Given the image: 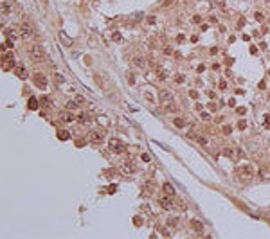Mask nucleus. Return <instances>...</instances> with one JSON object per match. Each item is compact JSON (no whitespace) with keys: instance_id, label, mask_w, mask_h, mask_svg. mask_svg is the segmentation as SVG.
<instances>
[{"instance_id":"nucleus-14","label":"nucleus","mask_w":270,"mask_h":239,"mask_svg":"<svg viewBox=\"0 0 270 239\" xmlns=\"http://www.w3.org/2000/svg\"><path fill=\"white\" fill-rule=\"evenodd\" d=\"M164 192H166L168 196H171V198H173V196H175V187L171 185V183H164Z\"/></svg>"},{"instance_id":"nucleus-48","label":"nucleus","mask_w":270,"mask_h":239,"mask_svg":"<svg viewBox=\"0 0 270 239\" xmlns=\"http://www.w3.org/2000/svg\"><path fill=\"white\" fill-rule=\"evenodd\" d=\"M250 52H252V54H258V47H254V45H252V47H250Z\"/></svg>"},{"instance_id":"nucleus-32","label":"nucleus","mask_w":270,"mask_h":239,"mask_svg":"<svg viewBox=\"0 0 270 239\" xmlns=\"http://www.w3.org/2000/svg\"><path fill=\"white\" fill-rule=\"evenodd\" d=\"M112 40L119 41V40H121V33H114V34H112Z\"/></svg>"},{"instance_id":"nucleus-19","label":"nucleus","mask_w":270,"mask_h":239,"mask_svg":"<svg viewBox=\"0 0 270 239\" xmlns=\"http://www.w3.org/2000/svg\"><path fill=\"white\" fill-rule=\"evenodd\" d=\"M59 117H61V120H65V122H70V120H74V115H72V113H69V112L61 113Z\"/></svg>"},{"instance_id":"nucleus-17","label":"nucleus","mask_w":270,"mask_h":239,"mask_svg":"<svg viewBox=\"0 0 270 239\" xmlns=\"http://www.w3.org/2000/svg\"><path fill=\"white\" fill-rule=\"evenodd\" d=\"M16 76H18L20 79H25V78H27V70H25L23 67H18V68H16Z\"/></svg>"},{"instance_id":"nucleus-31","label":"nucleus","mask_w":270,"mask_h":239,"mask_svg":"<svg viewBox=\"0 0 270 239\" xmlns=\"http://www.w3.org/2000/svg\"><path fill=\"white\" fill-rule=\"evenodd\" d=\"M76 101H74V102H72V101H70V102H67V108H69V110H74V108H76Z\"/></svg>"},{"instance_id":"nucleus-26","label":"nucleus","mask_w":270,"mask_h":239,"mask_svg":"<svg viewBox=\"0 0 270 239\" xmlns=\"http://www.w3.org/2000/svg\"><path fill=\"white\" fill-rule=\"evenodd\" d=\"M140 18H142V13H133V15H132V18H130V20H132V22H135V20L139 22V20H140Z\"/></svg>"},{"instance_id":"nucleus-4","label":"nucleus","mask_w":270,"mask_h":239,"mask_svg":"<svg viewBox=\"0 0 270 239\" xmlns=\"http://www.w3.org/2000/svg\"><path fill=\"white\" fill-rule=\"evenodd\" d=\"M108 147L114 151V153H124V146L119 139H110L108 140Z\"/></svg>"},{"instance_id":"nucleus-22","label":"nucleus","mask_w":270,"mask_h":239,"mask_svg":"<svg viewBox=\"0 0 270 239\" xmlns=\"http://www.w3.org/2000/svg\"><path fill=\"white\" fill-rule=\"evenodd\" d=\"M175 83H178V85L186 83V76H184V74H176V76H175Z\"/></svg>"},{"instance_id":"nucleus-46","label":"nucleus","mask_w":270,"mask_h":239,"mask_svg":"<svg viewBox=\"0 0 270 239\" xmlns=\"http://www.w3.org/2000/svg\"><path fill=\"white\" fill-rule=\"evenodd\" d=\"M245 112H247L245 108H238V113H240V115H245Z\"/></svg>"},{"instance_id":"nucleus-10","label":"nucleus","mask_w":270,"mask_h":239,"mask_svg":"<svg viewBox=\"0 0 270 239\" xmlns=\"http://www.w3.org/2000/svg\"><path fill=\"white\" fill-rule=\"evenodd\" d=\"M121 171H123V173H126V175H132L135 169H133V165H132L130 162H124V164L121 165Z\"/></svg>"},{"instance_id":"nucleus-30","label":"nucleus","mask_w":270,"mask_h":239,"mask_svg":"<svg viewBox=\"0 0 270 239\" xmlns=\"http://www.w3.org/2000/svg\"><path fill=\"white\" fill-rule=\"evenodd\" d=\"M238 128H240V130H245V128H247V122H245V120H240V122H238Z\"/></svg>"},{"instance_id":"nucleus-23","label":"nucleus","mask_w":270,"mask_h":239,"mask_svg":"<svg viewBox=\"0 0 270 239\" xmlns=\"http://www.w3.org/2000/svg\"><path fill=\"white\" fill-rule=\"evenodd\" d=\"M157 74H158V78H160V79H166V76H168V74L164 72V68H162V67H157Z\"/></svg>"},{"instance_id":"nucleus-47","label":"nucleus","mask_w":270,"mask_h":239,"mask_svg":"<svg viewBox=\"0 0 270 239\" xmlns=\"http://www.w3.org/2000/svg\"><path fill=\"white\" fill-rule=\"evenodd\" d=\"M184 38H186V36H184V34H178V36H176V40L180 41V43H182V41H184Z\"/></svg>"},{"instance_id":"nucleus-42","label":"nucleus","mask_w":270,"mask_h":239,"mask_svg":"<svg viewBox=\"0 0 270 239\" xmlns=\"http://www.w3.org/2000/svg\"><path fill=\"white\" fill-rule=\"evenodd\" d=\"M231 131H232V128H231V126H225V128H223V133H227V135H229Z\"/></svg>"},{"instance_id":"nucleus-20","label":"nucleus","mask_w":270,"mask_h":239,"mask_svg":"<svg viewBox=\"0 0 270 239\" xmlns=\"http://www.w3.org/2000/svg\"><path fill=\"white\" fill-rule=\"evenodd\" d=\"M173 124L176 126V128H184V126H186V119H182V117H176V119L173 120Z\"/></svg>"},{"instance_id":"nucleus-13","label":"nucleus","mask_w":270,"mask_h":239,"mask_svg":"<svg viewBox=\"0 0 270 239\" xmlns=\"http://www.w3.org/2000/svg\"><path fill=\"white\" fill-rule=\"evenodd\" d=\"M133 65L140 67V68H146V60H144V58H140V56H135V58H133Z\"/></svg>"},{"instance_id":"nucleus-43","label":"nucleus","mask_w":270,"mask_h":239,"mask_svg":"<svg viewBox=\"0 0 270 239\" xmlns=\"http://www.w3.org/2000/svg\"><path fill=\"white\" fill-rule=\"evenodd\" d=\"M169 225H171V227H176V218H171V219H169Z\"/></svg>"},{"instance_id":"nucleus-11","label":"nucleus","mask_w":270,"mask_h":239,"mask_svg":"<svg viewBox=\"0 0 270 239\" xmlns=\"http://www.w3.org/2000/svg\"><path fill=\"white\" fill-rule=\"evenodd\" d=\"M191 228H193L194 232H202V230H204V225H202L198 219H191Z\"/></svg>"},{"instance_id":"nucleus-35","label":"nucleus","mask_w":270,"mask_h":239,"mask_svg":"<svg viewBox=\"0 0 270 239\" xmlns=\"http://www.w3.org/2000/svg\"><path fill=\"white\" fill-rule=\"evenodd\" d=\"M189 95H191V99H198V92H196V90H191Z\"/></svg>"},{"instance_id":"nucleus-41","label":"nucleus","mask_w":270,"mask_h":239,"mask_svg":"<svg viewBox=\"0 0 270 239\" xmlns=\"http://www.w3.org/2000/svg\"><path fill=\"white\" fill-rule=\"evenodd\" d=\"M173 4V0H164V4H162V7H168V5H171Z\"/></svg>"},{"instance_id":"nucleus-2","label":"nucleus","mask_w":270,"mask_h":239,"mask_svg":"<svg viewBox=\"0 0 270 239\" xmlns=\"http://www.w3.org/2000/svg\"><path fill=\"white\" fill-rule=\"evenodd\" d=\"M29 56H31L33 61H43L45 60V52H43V49H41L40 45H33V47L29 49Z\"/></svg>"},{"instance_id":"nucleus-16","label":"nucleus","mask_w":270,"mask_h":239,"mask_svg":"<svg viewBox=\"0 0 270 239\" xmlns=\"http://www.w3.org/2000/svg\"><path fill=\"white\" fill-rule=\"evenodd\" d=\"M40 104H41L43 108H51V106H52V102H51V99H49L47 95H43V97H41V101H40Z\"/></svg>"},{"instance_id":"nucleus-18","label":"nucleus","mask_w":270,"mask_h":239,"mask_svg":"<svg viewBox=\"0 0 270 239\" xmlns=\"http://www.w3.org/2000/svg\"><path fill=\"white\" fill-rule=\"evenodd\" d=\"M13 67H15V60L4 61V67H2V70H5V72H7V70H11Z\"/></svg>"},{"instance_id":"nucleus-12","label":"nucleus","mask_w":270,"mask_h":239,"mask_svg":"<svg viewBox=\"0 0 270 239\" xmlns=\"http://www.w3.org/2000/svg\"><path fill=\"white\" fill-rule=\"evenodd\" d=\"M38 106H40V102L36 97H31V99L27 101V108L29 110H38Z\"/></svg>"},{"instance_id":"nucleus-8","label":"nucleus","mask_w":270,"mask_h":239,"mask_svg":"<svg viewBox=\"0 0 270 239\" xmlns=\"http://www.w3.org/2000/svg\"><path fill=\"white\" fill-rule=\"evenodd\" d=\"M88 139L92 144H101L103 142V137H101V133L99 131H92V133H88Z\"/></svg>"},{"instance_id":"nucleus-51","label":"nucleus","mask_w":270,"mask_h":239,"mask_svg":"<svg viewBox=\"0 0 270 239\" xmlns=\"http://www.w3.org/2000/svg\"><path fill=\"white\" fill-rule=\"evenodd\" d=\"M211 54H212V56H214V54H218V49H216V47H212V49H211Z\"/></svg>"},{"instance_id":"nucleus-50","label":"nucleus","mask_w":270,"mask_h":239,"mask_svg":"<svg viewBox=\"0 0 270 239\" xmlns=\"http://www.w3.org/2000/svg\"><path fill=\"white\" fill-rule=\"evenodd\" d=\"M191 41H193V43H196V41H198V36H196V34H193V36H191Z\"/></svg>"},{"instance_id":"nucleus-53","label":"nucleus","mask_w":270,"mask_h":239,"mask_svg":"<svg viewBox=\"0 0 270 239\" xmlns=\"http://www.w3.org/2000/svg\"><path fill=\"white\" fill-rule=\"evenodd\" d=\"M268 18H270V16H268Z\"/></svg>"},{"instance_id":"nucleus-54","label":"nucleus","mask_w":270,"mask_h":239,"mask_svg":"<svg viewBox=\"0 0 270 239\" xmlns=\"http://www.w3.org/2000/svg\"><path fill=\"white\" fill-rule=\"evenodd\" d=\"M268 2H270V0H268Z\"/></svg>"},{"instance_id":"nucleus-24","label":"nucleus","mask_w":270,"mask_h":239,"mask_svg":"<svg viewBox=\"0 0 270 239\" xmlns=\"http://www.w3.org/2000/svg\"><path fill=\"white\" fill-rule=\"evenodd\" d=\"M263 126H265L267 130H270V115H265V117H263Z\"/></svg>"},{"instance_id":"nucleus-9","label":"nucleus","mask_w":270,"mask_h":239,"mask_svg":"<svg viewBox=\"0 0 270 239\" xmlns=\"http://www.w3.org/2000/svg\"><path fill=\"white\" fill-rule=\"evenodd\" d=\"M158 203H160V207H162V209H166V210H168V209H171V196L160 198V201H158Z\"/></svg>"},{"instance_id":"nucleus-1","label":"nucleus","mask_w":270,"mask_h":239,"mask_svg":"<svg viewBox=\"0 0 270 239\" xmlns=\"http://www.w3.org/2000/svg\"><path fill=\"white\" fill-rule=\"evenodd\" d=\"M236 175H238V178L241 180V182H250L254 178V167L252 165H241L236 171Z\"/></svg>"},{"instance_id":"nucleus-38","label":"nucleus","mask_w":270,"mask_h":239,"mask_svg":"<svg viewBox=\"0 0 270 239\" xmlns=\"http://www.w3.org/2000/svg\"><path fill=\"white\" fill-rule=\"evenodd\" d=\"M76 102H77V104L85 102V97H83V95H76Z\"/></svg>"},{"instance_id":"nucleus-28","label":"nucleus","mask_w":270,"mask_h":239,"mask_svg":"<svg viewBox=\"0 0 270 239\" xmlns=\"http://www.w3.org/2000/svg\"><path fill=\"white\" fill-rule=\"evenodd\" d=\"M77 120H79V122H83V124H87V122H88V117H87V115H79Z\"/></svg>"},{"instance_id":"nucleus-39","label":"nucleus","mask_w":270,"mask_h":239,"mask_svg":"<svg viewBox=\"0 0 270 239\" xmlns=\"http://www.w3.org/2000/svg\"><path fill=\"white\" fill-rule=\"evenodd\" d=\"M198 142H200L202 146H207V140H205V137H198Z\"/></svg>"},{"instance_id":"nucleus-29","label":"nucleus","mask_w":270,"mask_h":239,"mask_svg":"<svg viewBox=\"0 0 270 239\" xmlns=\"http://www.w3.org/2000/svg\"><path fill=\"white\" fill-rule=\"evenodd\" d=\"M155 22H157V18H155V16H148V18H146V23H150V25H153Z\"/></svg>"},{"instance_id":"nucleus-25","label":"nucleus","mask_w":270,"mask_h":239,"mask_svg":"<svg viewBox=\"0 0 270 239\" xmlns=\"http://www.w3.org/2000/svg\"><path fill=\"white\" fill-rule=\"evenodd\" d=\"M11 11V7H9V4H5V2H2V13L5 15V13H9Z\"/></svg>"},{"instance_id":"nucleus-49","label":"nucleus","mask_w":270,"mask_h":239,"mask_svg":"<svg viewBox=\"0 0 270 239\" xmlns=\"http://www.w3.org/2000/svg\"><path fill=\"white\" fill-rule=\"evenodd\" d=\"M56 81H58V83H63L65 79H63V76H59V74H58V76H56Z\"/></svg>"},{"instance_id":"nucleus-40","label":"nucleus","mask_w":270,"mask_h":239,"mask_svg":"<svg viewBox=\"0 0 270 239\" xmlns=\"http://www.w3.org/2000/svg\"><path fill=\"white\" fill-rule=\"evenodd\" d=\"M115 191H117V185H110V189H108V192H110V194H114Z\"/></svg>"},{"instance_id":"nucleus-27","label":"nucleus","mask_w":270,"mask_h":239,"mask_svg":"<svg viewBox=\"0 0 270 239\" xmlns=\"http://www.w3.org/2000/svg\"><path fill=\"white\" fill-rule=\"evenodd\" d=\"M222 153H223L225 157H232V149H231V147H225V149H223Z\"/></svg>"},{"instance_id":"nucleus-34","label":"nucleus","mask_w":270,"mask_h":239,"mask_svg":"<svg viewBox=\"0 0 270 239\" xmlns=\"http://www.w3.org/2000/svg\"><path fill=\"white\" fill-rule=\"evenodd\" d=\"M202 119H204V120H209V119H211V113H207V112H202Z\"/></svg>"},{"instance_id":"nucleus-37","label":"nucleus","mask_w":270,"mask_h":239,"mask_svg":"<svg viewBox=\"0 0 270 239\" xmlns=\"http://www.w3.org/2000/svg\"><path fill=\"white\" fill-rule=\"evenodd\" d=\"M220 88H222V90H225V88H227V81H225V79L220 81Z\"/></svg>"},{"instance_id":"nucleus-21","label":"nucleus","mask_w":270,"mask_h":239,"mask_svg":"<svg viewBox=\"0 0 270 239\" xmlns=\"http://www.w3.org/2000/svg\"><path fill=\"white\" fill-rule=\"evenodd\" d=\"M58 139H59V140H69V139H70V133L61 130V131H58Z\"/></svg>"},{"instance_id":"nucleus-7","label":"nucleus","mask_w":270,"mask_h":239,"mask_svg":"<svg viewBox=\"0 0 270 239\" xmlns=\"http://www.w3.org/2000/svg\"><path fill=\"white\" fill-rule=\"evenodd\" d=\"M58 38H59V41H61L65 47H72V43H74V41H72V38H69V36H67L63 31H59V33H58Z\"/></svg>"},{"instance_id":"nucleus-44","label":"nucleus","mask_w":270,"mask_h":239,"mask_svg":"<svg viewBox=\"0 0 270 239\" xmlns=\"http://www.w3.org/2000/svg\"><path fill=\"white\" fill-rule=\"evenodd\" d=\"M194 22H196V23H200V22H202V18L196 15V16H193V23H194Z\"/></svg>"},{"instance_id":"nucleus-52","label":"nucleus","mask_w":270,"mask_h":239,"mask_svg":"<svg viewBox=\"0 0 270 239\" xmlns=\"http://www.w3.org/2000/svg\"><path fill=\"white\" fill-rule=\"evenodd\" d=\"M184 2H191V0H184Z\"/></svg>"},{"instance_id":"nucleus-6","label":"nucleus","mask_w":270,"mask_h":239,"mask_svg":"<svg viewBox=\"0 0 270 239\" xmlns=\"http://www.w3.org/2000/svg\"><path fill=\"white\" fill-rule=\"evenodd\" d=\"M158 99L162 104H168V102H173V94L169 92V90H162L160 94H158Z\"/></svg>"},{"instance_id":"nucleus-3","label":"nucleus","mask_w":270,"mask_h":239,"mask_svg":"<svg viewBox=\"0 0 270 239\" xmlns=\"http://www.w3.org/2000/svg\"><path fill=\"white\" fill-rule=\"evenodd\" d=\"M18 33H20V38H22V40H29V38L33 36V27H31L27 22H23V23H20Z\"/></svg>"},{"instance_id":"nucleus-36","label":"nucleus","mask_w":270,"mask_h":239,"mask_svg":"<svg viewBox=\"0 0 270 239\" xmlns=\"http://www.w3.org/2000/svg\"><path fill=\"white\" fill-rule=\"evenodd\" d=\"M164 54L171 56V54H173V49H171V47H166V49H164Z\"/></svg>"},{"instance_id":"nucleus-5","label":"nucleus","mask_w":270,"mask_h":239,"mask_svg":"<svg viewBox=\"0 0 270 239\" xmlns=\"http://www.w3.org/2000/svg\"><path fill=\"white\" fill-rule=\"evenodd\" d=\"M33 81H34V85H36L38 88H41V90L47 88V78H45L43 74H34V76H33Z\"/></svg>"},{"instance_id":"nucleus-33","label":"nucleus","mask_w":270,"mask_h":239,"mask_svg":"<svg viewBox=\"0 0 270 239\" xmlns=\"http://www.w3.org/2000/svg\"><path fill=\"white\" fill-rule=\"evenodd\" d=\"M133 223L137 225V227H140V223H142V218H139V216H135L133 218Z\"/></svg>"},{"instance_id":"nucleus-45","label":"nucleus","mask_w":270,"mask_h":239,"mask_svg":"<svg viewBox=\"0 0 270 239\" xmlns=\"http://www.w3.org/2000/svg\"><path fill=\"white\" fill-rule=\"evenodd\" d=\"M140 158L144 160V162H150V155H146V153H144V155H142V157H140Z\"/></svg>"},{"instance_id":"nucleus-15","label":"nucleus","mask_w":270,"mask_h":239,"mask_svg":"<svg viewBox=\"0 0 270 239\" xmlns=\"http://www.w3.org/2000/svg\"><path fill=\"white\" fill-rule=\"evenodd\" d=\"M5 36H7L9 40H16V38H20V33L13 31V29H7V31H5Z\"/></svg>"}]
</instances>
